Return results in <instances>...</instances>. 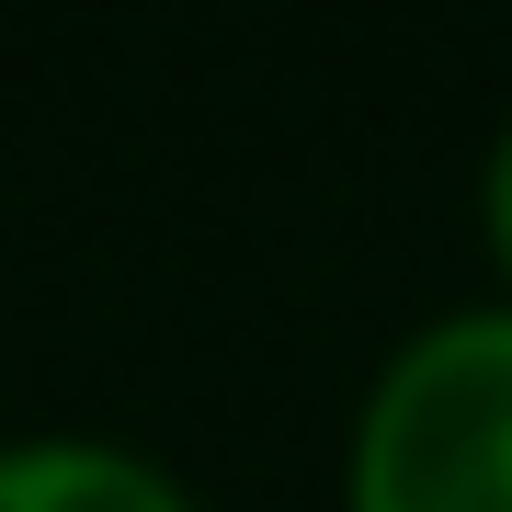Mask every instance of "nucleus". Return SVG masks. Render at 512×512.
Returning <instances> with one entry per match:
<instances>
[{"mask_svg":"<svg viewBox=\"0 0 512 512\" xmlns=\"http://www.w3.org/2000/svg\"><path fill=\"white\" fill-rule=\"evenodd\" d=\"M353 512H512V308L433 319L376 376Z\"/></svg>","mask_w":512,"mask_h":512,"instance_id":"obj_1","label":"nucleus"},{"mask_svg":"<svg viewBox=\"0 0 512 512\" xmlns=\"http://www.w3.org/2000/svg\"><path fill=\"white\" fill-rule=\"evenodd\" d=\"M0 512H183V490L160 467L114 456V444H12Z\"/></svg>","mask_w":512,"mask_h":512,"instance_id":"obj_2","label":"nucleus"},{"mask_svg":"<svg viewBox=\"0 0 512 512\" xmlns=\"http://www.w3.org/2000/svg\"><path fill=\"white\" fill-rule=\"evenodd\" d=\"M490 228H501V251H512V137H501V160H490Z\"/></svg>","mask_w":512,"mask_h":512,"instance_id":"obj_3","label":"nucleus"}]
</instances>
